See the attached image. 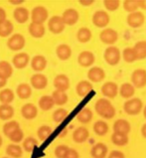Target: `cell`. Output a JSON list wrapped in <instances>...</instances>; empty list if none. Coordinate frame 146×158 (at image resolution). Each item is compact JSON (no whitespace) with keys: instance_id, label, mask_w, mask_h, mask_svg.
<instances>
[{"instance_id":"1","label":"cell","mask_w":146,"mask_h":158,"mask_svg":"<svg viewBox=\"0 0 146 158\" xmlns=\"http://www.w3.org/2000/svg\"><path fill=\"white\" fill-rule=\"evenodd\" d=\"M94 110L95 112L102 118L111 119L115 116L116 110L115 106L112 105L111 102L106 98H102L98 100L94 103Z\"/></svg>"},{"instance_id":"2","label":"cell","mask_w":146,"mask_h":158,"mask_svg":"<svg viewBox=\"0 0 146 158\" xmlns=\"http://www.w3.org/2000/svg\"><path fill=\"white\" fill-rule=\"evenodd\" d=\"M103 59L107 65L109 66H116L120 62L121 52L117 47L109 46L106 49L103 53Z\"/></svg>"},{"instance_id":"3","label":"cell","mask_w":146,"mask_h":158,"mask_svg":"<svg viewBox=\"0 0 146 158\" xmlns=\"http://www.w3.org/2000/svg\"><path fill=\"white\" fill-rule=\"evenodd\" d=\"M143 108L142 101L138 98H132L130 100H127L123 105V110L128 115H136L140 114V111Z\"/></svg>"},{"instance_id":"4","label":"cell","mask_w":146,"mask_h":158,"mask_svg":"<svg viewBox=\"0 0 146 158\" xmlns=\"http://www.w3.org/2000/svg\"><path fill=\"white\" fill-rule=\"evenodd\" d=\"M92 21L95 27L106 29V27L109 24L111 17H109V15L107 14V12L103 11V10H98L94 13Z\"/></svg>"},{"instance_id":"5","label":"cell","mask_w":146,"mask_h":158,"mask_svg":"<svg viewBox=\"0 0 146 158\" xmlns=\"http://www.w3.org/2000/svg\"><path fill=\"white\" fill-rule=\"evenodd\" d=\"M131 84L135 89H143L146 85V70L136 69L132 72Z\"/></svg>"},{"instance_id":"6","label":"cell","mask_w":146,"mask_h":158,"mask_svg":"<svg viewBox=\"0 0 146 158\" xmlns=\"http://www.w3.org/2000/svg\"><path fill=\"white\" fill-rule=\"evenodd\" d=\"M99 39L103 44L108 45V46H112L118 40V33L112 28H106L100 32Z\"/></svg>"},{"instance_id":"7","label":"cell","mask_w":146,"mask_h":158,"mask_svg":"<svg viewBox=\"0 0 146 158\" xmlns=\"http://www.w3.org/2000/svg\"><path fill=\"white\" fill-rule=\"evenodd\" d=\"M49 13L44 6H36L31 11V20L33 23L43 24L48 19Z\"/></svg>"},{"instance_id":"8","label":"cell","mask_w":146,"mask_h":158,"mask_svg":"<svg viewBox=\"0 0 146 158\" xmlns=\"http://www.w3.org/2000/svg\"><path fill=\"white\" fill-rule=\"evenodd\" d=\"M66 24L64 22L62 16L55 15L50 18L48 22V28L53 34H61L65 30Z\"/></svg>"},{"instance_id":"9","label":"cell","mask_w":146,"mask_h":158,"mask_svg":"<svg viewBox=\"0 0 146 158\" xmlns=\"http://www.w3.org/2000/svg\"><path fill=\"white\" fill-rule=\"evenodd\" d=\"M26 40L23 35L21 34H14L12 35L7 41V47L11 51H20L25 47Z\"/></svg>"},{"instance_id":"10","label":"cell","mask_w":146,"mask_h":158,"mask_svg":"<svg viewBox=\"0 0 146 158\" xmlns=\"http://www.w3.org/2000/svg\"><path fill=\"white\" fill-rule=\"evenodd\" d=\"M144 22H145V16L143 15V13L140 11L130 13V14L127 15V18H126L127 25L134 29L141 27L144 24Z\"/></svg>"},{"instance_id":"11","label":"cell","mask_w":146,"mask_h":158,"mask_svg":"<svg viewBox=\"0 0 146 158\" xmlns=\"http://www.w3.org/2000/svg\"><path fill=\"white\" fill-rule=\"evenodd\" d=\"M102 94L106 98H115L119 94V88L115 82H106L102 87Z\"/></svg>"},{"instance_id":"12","label":"cell","mask_w":146,"mask_h":158,"mask_svg":"<svg viewBox=\"0 0 146 158\" xmlns=\"http://www.w3.org/2000/svg\"><path fill=\"white\" fill-rule=\"evenodd\" d=\"M88 79L92 83H100L106 79V72L100 67H93L88 72Z\"/></svg>"},{"instance_id":"13","label":"cell","mask_w":146,"mask_h":158,"mask_svg":"<svg viewBox=\"0 0 146 158\" xmlns=\"http://www.w3.org/2000/svg\"><path fill=\"white\" fill-rule=\"evenodd\" d=\"M54 87L57 91L66 93L70 89V79L65 74H59L54 79Z\"/></svg>"},{"instance_id":"14","label":"cell","mask_w":146,"mask_h":158,"mask_svg":"<svg viewBox=\"0 0 146 158\" xmlns=\"http://www.w3.org/2000/svg\"><path fill=\"white\" fill-rule=\"evenodd\" d=\"M62 18L64 22H65L66 25L69 26H74L75 24H77V22L80 19V14L76 9L74 8H69L67 10L64 11Z\"/></svg>"},{"instance_id":"15","label":"cell","mask_w":146,"mask_h":158,"mask_svg":"<svg viewBox=\"0 0 146 158\" xmlns=\"http://www.w3.org/2000/svg\"><path fill=\"white\" fill-rule=\"evenodd\" d=\"M131 130V125L129 123V121H127L126 119L119 118L116 119L113 123V132L119 133L123 135H128Z\"/></svg>"},{"instance_id":"16","label":"cell","mask_w":146,"mask_h":158,"mask_svg":"<svg viewBox=\"0 0 146 158\" xmlns=\"http://www.w3.org/2000/svg\"><path fill=\"white\" fill-rule=\"evenodd\" d=\"M95 61L94 54L90 51H83L80 53L79 57H77V63L79 65L84 68H89L94 65Z\"/></svg>"},{"instance_id":"17","label":"cell","mask_w":146,"mask_h":158,"mask_svg":"<svg viewBox=\"0 0 146 158\" xmlns=\"http://www.w3.org/2000/svg\"><path fill=\"white\" fill-rule=\"evenodd\" d=\"M31 87L36 89H44L48 85V78L43 74L37 73L31 77Z\"/></svg>"},{"instance_id":"18","label":"cell","mask_w":146,"mask_h":158,"mask_svg":"<svg viewBox=\"0 0 146 158\" xmlns=\"http://www.w3.org/2000/svg\"><path fill=\"white\" fill-rule=\"evenodd\" d=\"M90 155L93 158H106L108 155V148L104 143H95L90 149Z\"/></svg>"},{"instance_id":"19","label":"cell","mask_w":146,"mask_h":158,"mask_svg":"<svg viewBox=\"0 0 146 158\" xmlns=\"http://www.w3.org/2000/svg\"><path fill=\"white\" fill-rule=\"evenodd\" d=\"M30 58L27 53H18L12 58V64L16 69H24L29 64Z\"/></svg>"},{"instance_id":"20","label":"cell","mask_w":146,"mask_h":158,"mask_svg":"<svg viewBox=\"0 0 146 158\" xmlns=\"http://www.w3.org/2000/svg\"><path fill=\"white\" fill-rule=\"evenodd\" d=\"M21 114L26 119H34L38 115V107L33 103H25L21 108Z\"/></svg>"},{"instance_id":"21","label":"cell","mask_w":146,"mask_h":158,"mask_svg":"<svg viewBox=\"0 0 146 158\" xmlns=\"http://www.w3.org/2000/svg\"><path fill=\"white\" fill-rule=\"evenodd\" d=\"M90 132L88 128H86L85 126H80L75 129V131L73 132V140L76 143H84L89 139Z\"/></svg>"},{"instance_id":"22","label":"cell","mask_w":146,"mask_h":158,"mask_svg":"<svg viewBox=\"0 0 146 158\" xmlns=\"http://www.w3.org/2000/svg\"><path fill=\"white\" fill-rule=\"evenodd\" d=\"M47 67V59L42 55H37L31 60V68L35 72H42Z\"/></svg>"},{"instance_id":"23","label":"cell","mask_w":146,"mask_h":158,"mask_svg":"<svg viewBox=\"0 0 146 158\" xmlns=\"http://www.w3.org/2000/svg\"><path fill=\"white\" fill-rule=\"evenodd\" d=\"M93 91V85L90 81H81V82L77 83V85H76V92L77 94L81 98H84L90 92Z\"/></svg>"},{"instance_id":"24","label":"cell","mask_w":146,"mask_h":158,"mask_svg":"<svg viewBox=\"0 0 146 158\" xmlns=\"http://www.w3.org/2000/svg\"><path fill=\"white\" fill-rule=\"evenodd\" d=\"M13 16H14V19L20 24H24L28 21L29 17H30V13L29 10L25 7H17L14 13H13Z\"/></svg>"},{"instance_id":"25","label":"cell","mask_w":146,"mask_h":158,"mask_svg":"<svg viewBox=\"0 0 146 158\" xmlns=\"http://www.w3.org/2000/svg\"><path fill=\"white\" fill-rule=\"evenodd\" d=\"M28 31H29V34L32 36V37L40 39L45 35V31L46 30H45L44 24L33 23V22H32L28 27Z\"/></svg>"},{"instance_id":"26","label":"cell","mask_w":146,"mask_h":158,"mask_svg":"<svg viewBox=\"0 0 146 158\" xmlns=\"http://www.w3.org/2000/svg\"><path fill=\"white\" fill-rule=\"evenodd\" d=\"M135 94V88L131 83H124L119 87L120 97L126 100H130Z\"/></svg>"},{"instance_id":"27","label":"cell","mask_w":146,"mask_h":158,"mask_svg":"<svg viewBox=\"0 0 146 158\" xmlns=\"http://www.w3.org/2000/svg\"><path fill=\"white\" fill-rule=\"evenodd\" d=\"M56 54H57V57L60 59V60L67 61V60H69L72 56V49L69 45L61 44L57 47Z\"/></svg>"},{"instance_id":"28","label":"cell","mask_w":146,"mask_h":158,"mask_svg":"<svg viewBox=\"0 0 146 158\" xmlns=\"http://www.w3.org/2000/svg\"><path fill=\"white\" fill-rule=\"evenodd\" d=\"M16 94L21 100H27V98H29L32 96V87L26 83L20 84L17 87Z\"/></svg>"},{"instance_id":"29","label":"cell","mask_w":146,"mask_h":158,"mask_svg":"<svg viewBox=\"0 0 146 158\" xmlns=\"http://www.w3.org/2000/svg\"><path fill=\"white\" fill-rule=\"evenodd\" d=\"M6 154L10 158H21L23 155V150L20 145L11 143L6 147Z\"/></svg>"},{"instance_id":"30","label":"cell","mask_w":146,"mask_h":158,"mask_svg":"<svg viewBox=\"0 0 146 158\" xmlns=\"http://www.w3.org/2000/svg\"><path fill=\"white\" fill-rule=\"evenodd\" d=\"M92 31L86 27H81L77 30V39L80 43H88L92 39Z\"/></svg>"},{"instance_id":"31","label":"cell","mask_w":146,"mask_h":158,"mask_svg":"<svg viewBox=\"0 0 146 158\" xmlns=\"http://www.w3.org/2000/svg\"><path fill=\"white\" fill-rule=\"evenodd\" d=\"M15 94L11 89H3L0 92V102L2 105H10L14 101Z\"/></svg>"},{"instance_id":"32","label":"cell","mask_w":146,"mask_h":158,"mask_svg":"<svg viewBox=\"0 0 146 158\" xmlns=\"http://www.w3.org/2000/svg\"><path fill=\"white\" fill-rule=\"evenodd\" d=\"M77 121H80L81 123H89L93 119V111L90 110L89 107H84L77 115Z\"/></svg>"},{"instance_id":"33","label":"cell","mask_w":146,"mask_h":158,"mask_svg":"<svg viewBox=\"0 0 146 158\" xmlns=\"http://www.w3.org/2000/svg\"><path fill=\"white\" fill-rule=\"evenodd\" d=\"M108 124L104 120H98L94 124V131L98 136H103L108 132Z\"/></svg>"},{"instance_id":"34","label":"cell","mask_w":146,"mask_h":158,"mask_svg":"<svg viewBox=\"0 0 146 158\" xmlns=\"http://www.w3.org/2000/svg\"><path fill=\"white\" fill-rule=\"evenodd\" d=\"M14 115V108L10 105H1L0 106V119L9 120Z\"/></svg>"},{"instance_id":"35","label":"cell","mask_w":146,"mask_h":158,"mask_svg":"<svg viewBox=\"0 0 146 158\" xmlns=\"http://www.w3.org/2000/svg\"><path fill=\"white\" fill-rule=\"evenodd\" d=\"M121 56H122L123 61H124L125 63H128V64L138 60L137 55H136L135 50L133 49V47H132V48H129V47L125 48L124 50L122 51Z\"/></svg>"},{"instance_id":"36","label":"cell","mask_w":146,"mask_h":158,"mask_svg":"<svg viewBox=\"0 0 146 158\" xmlns=\"http://www.w3.org/2000/svg\"><path fill=\"white\" fill-rule=\"evenodd\" d=\"M55 106V102L53 100L52 96H43L39 100V107L42 110H52Z\"/></svg>"},{"instance_id":"37","label":"cell","mask_w":146,"mask_h":158,"mask_svg":"<svg viewBox=\"0 0 146 158\" xmlns=\"http://www.w3.org/2000/svg\"><path fill=\"white\" fill-rule=\"evenodd\" d=\"M52 98L55 102V105L57 106H64L66 105L68 102V100H69V98H68V94L65 93V92H61V91H54L53 94H52Z\"/></svg>"},{"instance_id":"38","label":"cell","mask_w":146,"mask_h":158,"mask_svg":"<svg viewBox=\"0 0 146 158\" xmlns=\"http://www.w3.org/2000/svg\"><path fill=\"white\" fill-rule=\"evenodd\" d=\"M111 140L116 146H125L126 144L128 143L129 138H128V135H123V134L113 132L111 134Z\"/></svg>"},{"instance_id":"39","label":"cell","mask_w":146,"mask_h":158,"mask_svg":"<svg viewBox=\"0 0 146 158\" xmlns=\"http://www.w3.org/2000/svg\"><path fill=\"white\" fill-rule=\"evenodd\" d=\"M13 24L10 20H6L4 21L3 23L0 24V37L2 38H6L8 36H10L13 32Z\"/></svg>"},{"instance_id":"40","label":"cell","mask_w":146,"mask_h":158,"mask_svg":"<svg viewBox=\"0 0 146 158\" xmlns=\"http://www.w3.org/2000/svg\"><path fill=\"white\" fill-rule=\"evenodd\" d=\"M13 74V68L10 63L6 61L0 62V76L5 79H9Z\"/></svg>"},{"instance_id":"41","label":"cell","mask_w":146,"mask_h":158,"mask_svg":"<svg viewBox=\"0 0 146 158\" xmlns=\"http://www.w3.org/2000/svg\"><path fill=\"white\" fill-rule=\"evenodd\" d=\"M133 49L135 50L138 60L146 59V41H138L134 44Z\"/></svg>"},{"instance_id":"42","label":"cell","mask_w":146,"mask_h":158,"mask_svg":"<svg viewBox=\"0 0 146 158\" xmlns=\"http://www.w3.org/2000/svg\"><path fill=\"white\" fill-rule=\"evenodd\" d=\"M18 129H20V125L15 120L8 121V123H6L3 125V133L5 134L7 137H9L13 132L16 131Z\"/></svg>"},{"instance_id":"43","label":"cell","mask_w":146,"mask_h":158,"mask_svg":"<svg viewBox=\"0 0 146 158\" xmlns=\"http://www.w3.org/2000/svg\"><path fill=\"white\" fill-rule=\"evenodd\" d=\"M122 6L123 9L130 14V13L138 11L137 9L139 8V0H124L122 2Z\"/></svg>"},{"instance_id":"44","label":"cell","mask_w":146,"mask_h":158,"mask_svg":"<svg viewBox=\"0 0 146 158\" xmlns=\"http://www.w3.org/2000/svg\"><path fill=\"white\" fill-rule=\"evenodd\" d=\"M38 145V141L37 139L32 137V136H29L24 139L23 141V149L26 151V152H32L34 150V148Z\"/></svg>"},{"instance_id":"45","label":"cell","mask_w":146,"mask_h":158,"mask_svg":"<svg viewBox=\"0 0 146 158\" xmlns=\"http://www.w3.org/2000/svg\"><path fill=\"white\" fill-rule=\"evenodd\" d=\"M52 134V128L48 125H42L40 126L37 130V135L40 140H46V139Z\"/></svg>"},{"instance_id":"46","label":"cell","mask_w":146,"mask_h":158,"mask_svg":"<svg viewBox=\"0 0 146 158\" xmlns=\"http://www.w3.org/2000/svg\"><path fill=\"white\" fill-rule=\"evenodd\" d=\"M67 116H68V110H65V108H58L57 110L54 111V114L52 115L53 120L57 123H62Z\"/></svg>"},{"instance_id":"47","label":"cell","mask_w":146,"mask_h":158,"mask_svg":"<svg viewBox=\"0 0 146 158\" xmlns=\"http://www.w3.org/2000/svg\"><path fill=\"white\" fill-rule=\"evenodd\" d=\"M103 6L108 11H116L120 6L119 0H104Z\"/></svg>"},{"instance_id":"48","label":"cell","mask_w":146,"mask_h":158,"mask_svg":"<svg viewBox=\"0 0 146 158\" xmlns=\"http://www.w3.org/2000/svg\"><path fill=\"white\" fill-rule=\"evenodd\" d=\"M70 147L67 145H64V144H61V145H58L56 148H55V156L57 158H65L67 152L69 151Z\"/></svg>"},{"instance_id":"49","label":"cell","mask_w":146,"mask_h":158,"mask_svg":"<svg viewBox=\"0 0 146 158\" xmlns=\"http://www.w3.org/2000/svg\"><path fill=\"white\" fill-rule=\"evenodd\" d=\"M8 138L10 139V140L13 143H15V144L21 142L22 140H23V138H24V132H23V130H22V129L16 130V131L13 132Z\"/></svg>"},{"instance_id":"50","label":"cell","mask_w":146,"mask_h":158,"mask_svg":"<svg viewBox=\"0 0 146 158\" xmlns=\"http://www.w3.org/2000/svg\"><path fill=\"white\" fill-rule=\"evenodd\" d=\"M107 158H125V155L120 150H112L108 153Z\"/></svg>"},{"instance_id":"51","label":"cell","mask_w":146,"mask_h":158,"mask_svg":"<svg viewBox=\"0 0 146 158\" xmlns=\"http://www.w3.org/2000/svg\"><path fill=\"white\" fill-rule=\"evenodd\" d=\"M65 158H80V154L74 148H70L69 151L67 152Z\"/></svg>"},{"instance_id":"52","label":"cell","mask_w":146,"mask_h":158,"mask_svg":"<svg viewBox=\"0 0 146 158\" xmlns=\"http://www.w3.org/2000/svg\"><path fill=\"white\" fill-rule=\"evenodd\" d=\"M6 11L4 10L2 7H0V24L3 23L4 21H6Z\"/></svg>"},{"instance_id":"53","label":"cell","mask_w":146,"mask_h":158,"mask_svg":"<svg viewBox=\"0 0 146 158\" xmlns=\"http://www.w3.org/2000/svg\"><path fill=\"white\" fill-rule=\"evenodd\" d=\"M94 0H81L80 1V4L81 5H83V6H86V7H88V6H90L92 4H94Z\"/></svg>"},{"instance_id":"54","label":"cell","mask_w":146,"mask_h":158,"mask_svg":"<svg viewBox=\"0 0 146 158\" xmlns=\"http://www.w3.org/2000/svg\"><path fill=\"white\" fill-rule=\"evenodd\" d=\"M7 85V79L3 78V77L0 76V89L4 88Z\"/></svg>"},{"instance_id":"55","label":"cell","mask_w":146,"mask_h":158,"mask_svg":"<svg viewBox=\"0 0 146 158\" xmlns=\"http://www.w3.org/2000/svg\"><path fill=\"white\" fill-rule=\"evenodd\" d=\"M139 8L146 10V0H139Z\"/></svg>"},{"instance_id":"56","label":"cell","mask_w":146,"mask_h":158,"mask_svg":"<svg viewBox=\"0 0 146 158\" xmlns=\"http://www.w3.org/2000/svg\"><path fill=\"white\" fill-rule=\"evenodd\" d=\"M141 134H142V136L146 139V123H144L141 126Z\"/></svg>"},{"instance_id":"57","label":"cell","mask_w":146,"mask_h":158,"mask_svg":"<svg viewBox=\"0 0 146 158\" xmlns=\"http://www.w3.org/2000/svg\"><path fill=\"white\" fill-rule=\"evenodd\" d=\"M24 1H22V0H20V1H10L11 4H14V5H17V4H22Z\"/></svg>"},{"instance_id":"58","label":"cell","mask_w":146,"mask_h":158,"mask_svg":"<svg viewBox=\"0 0 146 158\" xmlns=\"http://www.w3.org/2000/svg\"><path fill=\"white\" fill-rule=\"evenodd\" d=\"M143 115H144L145 119H146V106H145V107L143 108Z\"/></svg>"},{"instance_id":"59","label":"cell","mask_w":146,"mask_h":158,"mask_svg":"<svg viewBox=\"0 0 146 158\" xmlns=\"http://www.w3.org/2000/svg\"><path fill=\"white\" fill-rule=\"evenodd\" d=\"M2 143H3V139H2V137H1V135H0V147H1Z\"/></svg>"},{"instance_id":"60","label":"cell","mask_w":146,"mask_h":158,"mask_svg":"<svg viewBox=\"0 0 146 158\" xmlns=\"http://www.w3.org/2000/svg\"><path fill=\"white\" fill-rule=\"evenodd\" d=\"M2 158H10V157H2Z\"/></svg>"}]
</instances>
